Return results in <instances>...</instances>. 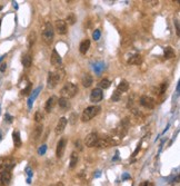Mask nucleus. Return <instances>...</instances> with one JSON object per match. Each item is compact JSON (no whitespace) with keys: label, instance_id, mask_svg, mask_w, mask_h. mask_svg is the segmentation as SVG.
<instances>
[{"label":"nucleus","instance_id":"6ab92c4d","mask_svg":"<svg viewBox=\"0 0 180 186\" xmlns=\"http://www.w3.org/2000/svg\"><path fill=\"white\" fill-rule=\"evenodd\" d=\"M128 89H129V83H128L127 80H121L120 81V84L118 85L117 90H116V92H118L119 94H122V93L128 92Z\"/></svg>","mask_w":180,"mask_h":186},{"label":"nucleus","instance_id":"5701e85b","mask_svg":"<svg viewBox=\"0 0 180 186\" xmlns=\"http://www.w3.org/2000/svg\"><path fill=\"white\" fill-rule=\"evenodd\" d=\"M21 63H22V66L25 68H29L31 66V63H32V58L29 54H26V55L22 56V59H21Z\"/></svg>","mask_w":180,"mask_h":186},{"label":"nucleus","instance_id":"37998d69","mask_svg":"<svg viewBox=\"0 0 180 186\" xmlns=\"http://www.w3.org/2000/svg\"><path fill=\"white\" fill-rule=\"evenodd\" d=\"M57 186H63V183L62 182H59L58 184H57Z\"/></svg>","mask_w":180,"mask_h":186},{"label":"nucleus","instance_id":"a19ab883","mask_svg":"<svg viewBox=\"0 0 180 186\" xmlns=\"http://www.w3.org/2000/svg\"><path fill=\"white\" fill-rule=\"evenodd\" d=\"M128 178H130V175H129V174L125 173L123 175H122V179H128Z\"/></svg>","mask_w":180,"mask_h":186},{"label":"nucleus","instance_id":"9d476101","mask_svg":"<svg viewBox=\"0 0 180 186\" xmlns=\"http://www.w3.org/2000/svg\"><path fill=\"white\" fill-rule=\"evenodd\" d=\"M66 145H67V140L63 137L61 140L58 142V144H57V151H56V155L58 158H61L63 155V153H65V149H66Z\"/></svg>","mask_w":180,"mask_h":186},{"label":"nucleus","instance_id":"39448f33","mask_svg":"<svg viewBox=\"0 0 180 186\" xmlns=\"http://www.w3.org/2000/svg\"><path fill=\"white\" fill-rule=\"evenodd\" d=\"M139 103H140V105L143 106V107H145V108H147V109H152L156 105L155 99L152 97H150V96H147V95L141 96L140 99H139Z\"/></svg>","mask_w":180,"mask_h":186},{"label":"nucleus","instance_id":"4be33fe9","mask_svg":"<svg viewBox=\"0 0 180 186\" xmlns=\"http://www.w3.org/2000/svg\"><path fill=\"white\" fill-rule=\"evenodd\" d=\"M89 47H90V40H88V39H84V40H82L81 44H80V46H79L80 52L84 55V54L89 50Z\"/></svg>","mask_w":180,"mask_h":186},{"label":"nucleus","instance_id":"c9c22d12","mask_svg":"<svg viewBox=\"0 0 180 186\" xmlns=\"http://www.w3.org/2000/svg\"><path fill=\"white\" fill-rule=\"evenodd\" d=\"M167 86H168V85L166 84V83H163V84H161V86H160V88H159V92H158V94H159V95H161V94L165 93V92H166V89H167Z\"/></svg>","mask_w":180,"mask_h":186},{"label":"nucleus","instance_id":"09e8293b","mask_svg":"<svg viewBox=\"0 0 180 186\" xmlns=\"http://www.w3.org/2000/svg\"><path fill=\"white\" fill-rule=\"evenodd\" d=\"M50 186H54V185H50Z\"/></svg>","mask_w":180,"mask_h":186},{"label":"nucleus","instance_id":"473e14b6","mask_svg":"<svg viewBox=\"0 0 180 186\" xmlns=\"http://www.w3.org/2000/svg\"><path fill=\"white\" fill-rule=\"evenodd\" d=\"M47 152V146L46 145H41L40 147H39V149H38V154L41 156V155H45Z\"/></svg>","mask_w":180,"mask_h":186},{"label":"nucleus","instance_id":"f704fd0d","mask_svg":"<svg viewBox=\"0 0 180 186\" xmlns=\"http://www.w3.org/2000/svg\"><path fill=\"white\" fill-rule=\"evenodd\" d=\"M120 95H121V94H119L118 92H115V94L111 96V100H112V102H118V100L120 99Z\"/></svg>","mask_w":180,"mask_h":186},{"label":"nucleus","instance_id":"cd10ccee","mask_svg":"<svg viewBox=\"0 0 180 186\" xmlns=\"http://www.w3.org/2000/svg\"><path fill=\"white\" fill-rule=\"evenodd\" d=\"M67 120L69 122L70 125H75V124L77 123V120H78V114H77V113H71Z\"/></svg>","mask_w":180,"mask_h":186},{"label":"nucleus","instance_id":"a878e982","mask_svg":"<svg viewBox=\"0 0 180 186\" xmlns=\"http://www.w3.org/2000/svg\"><path fill=\"white\" fill-rule=\"evenodd\" d=\"M12 138H13V143H15V146H16V147H20V146H21L20 134H19L18 131H13Z\"/></svg>","mask_w":180,"mask_h":186},{"label":"nucleus","instance_id":"bb28decb","mask_svg":"<svg viewBox=\"0 0 180 186\" xmlns=\"http://www.w3.org/2000/svg\"><path fill=\"white\" fill-rule=\"evenodd\" d=\"M36 38H37V36H36V32L35 31H31L29 35H28V47L31 48V47L34 46V44L36 42Z\"/></svg>","mask_w":180,"mask_h":186},{"label":"nucleus","instance_id":"b1692460","mask_svg":"<svg viewBox=\"0 0 180 186\" xmlns=\"http://www.w3.org/2000/svg\"><path fill=\"white\" fill-rule=\"evenodd\" d=\"M163 57L166 59H170L172 57H175V50L172 49V47L168 46L165 48V50H163Z\"/></svg>","mask_w":180,"mask_h":186},{"label":"nucleus","instance_id":"412c9836","mask_svg":"<svg viewBox=\"0 0 180 186\" xmlns=\"http://www.w3.org/2000/svg\"><path fill=\"white\" fill-rule=\"evenodd\" d=\"M42 131H43V126H42L41 124H38L37 126L35 127L34 131H32V138L35 140H37L42 134Z\"/></svg>","mask_w":180,"mask_h":186},{"label":"nucleus","instance_id":"4c0bfd02","mask_svg":"<svg viewBox=\"0 0 180 186\" xmlns=\"http://www.w3.org/2000/svg\"><path fill=\"white\" fill-rule=\"evenodd\" d=\"M6 68H7V63H1V66H0V72H4V70H6Z\"/></svg>","mask_w":180,"mask_h":186},{"label":"nucleus","instance_id":"6e6552de","mask_svg":"<svg viewBox=\"0 0 180 186\" xmlns=\"http://www.w3.org/2000/svg\"><path fill=\"white\" fill-rule=\"evenodd\" d=\"M98 138H99V136L97 133H90L87 137H86V140H84V145L87 146V147H93V146H96L97 142H98Z\"/></svg>","mask_w":180,"mask_h":186},{"label":"nucleus","instance_id":"a18cd8bd","mask_svg":"<svg viewBox=\"0 0 180 186\" xmlns=\"http://www.w3.org/2000/svg\"><path fill=\"white\" fill-rule=\"evenodd\" d=\"M143 186H148V183L145 182V183H143Z\"/></svg>","mask_w":180,"mask_h":186},{"label":"nucleus","instance_id":"4468645a","mask_svg":"<svg viewBox=\"0 0 180 186\" xmlns=\"http://www.w3.org/2000/svg\"><path fill=\"white\" fill-rule=\"evenodd\" d=\"M41 89H42V86H39V87L35 89L34 92H32V94L30 95L29 99H28V108H29V109L32 108V105H34L35 99L37 98V96L39 95V93H40V90H41Z\"/></svg>","mask_w":180,"mask_h":186},{"label":"nucleus","instance_id":"f03ea898","mask_svg":"<svg viewBox=\"0 0 180 186\" xmlns=\"http://www.w3.org/2000/svg\"><path fill=\"white\" fill-rule=\"evenodd\" d=\"M77 93H78V86L75 85L73 83H67V84H65V86L60 90L61 97L66 98V99L75 97Z\"/></svg>","mask_w":180,"mask_h":186},{"label":"nucleus","instance_id":"de8ad7c7","mask_svg":"<svg viewBox=\"0 0 180 186\" xmlns=\"http://www.w3.org/2000/svg\"><path fill=\"white\" fill-rule=\"evenodd\" d=\"M1 9H2V7H1V6H0V10H1Z\"/></svg>","mask_w":180,"mask_h":186},{"label":"nucleus","instance_id":"a211bd4d","mask_svg":"<svg viewBox=\"0 0 180 186\" xmlns=\"http://www.w3.org/2000/svg\"><path fill=\"white\" fill-rule=\"evenodd\" d=\"M58 105H59V107H60V109L62 110V111H66V110L70 107V103H69V100L66 99V98L60 97L58 99Z\"/></svg>","mask_w":180,"mask_h":186},{"label":"nucleus","instance_id":"ddd939ff","mask_svg":"<svg viewBox=\"0 0 180 186\" xmlns=\"http://www.w3.org/2000/svg\"><path fill=\"white\" fill-rule=\"evenodd\" d=\"M0 181L2 185H8L11 181V173L10 170H0Z\"/></svg>","mask_w":180,"mask_h":186},{"label":"nucleus","instance_id":"c03bdc74","mask_svg":"<svg viewBox=\"0 0 180 186\" xmlns=\"http://www.w3.org/2000/svg\"><path fill=\"white\" fill-rule=\"evenodd\" d=\"M95 176H96V177H99V176H100V172H98V173H97Z\"/></svg>","mask_w":180,"mask_h":186},{"label":"nucleus","instance_id":"79ce46f5","mask_svg":"<svg viewBox=\"0 0 180 186\" xmlns=\"http://www.w3.org/2000/svg\"><path fill=\"white\" fill-rule=\"evenodd\" d=\"M176 28H177V35L179 36V24H178V20H176Z\"/></svg>","mask_w":180,"mask_h":186},{"label":"nucleus","instance_id":"1a4fd4ad","mask_svg":"<svg viewBox=\"0 0 180 186\" xmlns=\"http://www.w3.org/2000/svg\"><path fill=\"white\" fill-rule=\"evenodd\" d=\"M104 98V93L100 88H95L90 94V102L92 103H99Z\"/></svg>","mask_w":180,"mask_h":186},{"label":"nucleus","instance_id":"423d86ee","mask_svg":"<svg viewBox=\"0 0 180 186\" xmlns=\"http://www.w3.org/2000/svg\"><path fill=\"white\" fill-rule=\"evenodd\" d=\"M116 142L113 140V138L111 136H106L102 138H98V142L96 144V147L98 148H107L109 146H111L112 144H115Z\"/></svg>","mask_w":180,"mask_h":186},{"label":"nucleus","instance_id":"2eb2a0df","mask_svg":"<svg viewBox=\"0 0 180 186\" xmlns=\"http://www.w3.org/2000/svg\"><path fill=\"white\" fill-rule=\"evenodd\" d=\"M61 63H62V60H61L60 55H59L58 51L56 50V49H54V50H52V54H51V65L59 66V67H60Z\"/></svg>","mask_w":180,"mask_h":186},{"label":"nucleus","instance_id":"58836bf2","mask_svg":"<svg viewBox=\"0 0 180 186\" xmlns=\"http://www.w3.org/2000/svg\"><path fill=\"white\" fill-rule=\"evenodd\" d=\"M4 118H6V120H7V122H9V123H10V122H12V117H11L10 115H8V114H6Z\"/></svg>","mask_w":180,"mask_h":186},{"label":"nucleus","instance_id":"49530a36","mask_svg":"<svg viewBox=\"0 0 180 186\" xmlns=\"http://www.w3.org/2000/svg\"><path fill=\"white\" fill-rule=\"evenodd\" d=\"M1 138H2V136H1V134H0V140H1Z\"/></svg>","mask_w":180,"mask_h":186},{"label":"nucleus","instance_id":"ea45409f","mask_svg":"<svg viewBox=\"0 0 180 186\" xmlns=\"http://www.w3.org/2000/svg\"><path fill=\"white\" fill-rule=\"evenodd\" d=\"M76 147H78L80 149V151H81V149H82V147H81V145H80V140H77V142H76Z\"/></svg>","mask_w":180,"mask_h":186},{"label":"nucleus","instance_id":"2f4dec72","mask_svg":"<svg viewBox=\"0 0 180 186\" xmlns=\"http://www.w3.org/2000/svg\"><path fill=\"white\" fill-rule=\"evenodd\" d=\"M43 119V115L40 113V111H37L35 114V122L36 123H41V120Z\"/></svg>","mask_w":180,"mask_h":186},{"label":"nucleus","instance_id":"f3484780","mask_svg":"<svg viewBox=\"0 0 180 186\" xmlns=\"http://www.w3.org/2000/svg\"><path fill=\"white\" fill-rule=\"evenodd\" d=\"M56 99H57V98L54 97V96H51L50 98H48L46 105H45V109H46L47 113H50L51 110L54 109V104H56Z\"/></svg>","mask_w":180,"mask_h":186},{"label":"nucleus","instance_id":"dca6fc26","mask_svg":"<svg viewBox=\"0 0 180 186\" xmlns=\"http://www.w3.org/2000/svg\"><path fill=\"white\" fill-rule=\"evenodd\" d=\"M81 83H82V86L86 87V88H88L92 85L93 80H92V77L90 74H84V76L81 78Z\"/></svg>","mask_w":180,"mask_h":186},{"label":"nucleus","instance_id":"72a5a7b5","mask_svg":"<svg viewBox=\"0 0 180 186\" xmlns=\"http://www.w3.org/2000/svg\"><path fill=\"white\" fill-rule=\"evenodd\" d=\"M100 36H101V32H100V30L99 29H96L95 31H93V34H92V37H93L95 40H99Z\"/></svg>","mask_w":180,"mask_h":186},{"label":"nucleus","instance_id":"0eeeda50","mask_svg":"<svg viewBox=\"0 0 180 186\" xmlns=\"http://www.w3.org/2000/svg\"><path fill=\"white\" fill-rule=\"evenodd\" d=\"M54 28H56V31L58 32L59 35H66L68 31V27H67V22L62 19H58L56 20V24H54Z\"/></svg>","mask_w":180,"mask_h":186},{"label":"nucleus","instance_id":"c756f323","mask_svg":"<svg viewBox=\"0 0 180 186\" xmlns=\"http://www.w3.org/2000/svg\"><path fill=\"white\" fill-rule=\"evenodd\" d=\"M104 67H105L104 63H95V65H93V69H95V72H96L97 75H100V72H101V70L104 69Z\"/></svg>","mask_w":180,"mask_h":186},{"label":"nucleus","instance_id":"20e7f679","mask_svg":"<svg viewBox=\"0 0 180 186\" xmlns=\"http://www.w3.org/2000/svg\"><path fill=\"white\" fill-rule=\"evenodd\" d=\"M100 106H89L84 110V113L81 115V120L82 122H89L95 116L100 113Z\"/></svg>","mask_w":180,"mask_h":186},{"label":"nucleus","instance_id":"7c9ffc66","mask_svg":"<svg viewBox=\"0 0 180 186\" xmlns=\"http://www.w3.org/2000/svg\"><path fill=\"white\" fill-rule=\"evenodd\" d=\"M76 20H77V18H76V16L73 15V13H69L67 16V19H66V22H68V25H73L76 22Z\"/></svg>","mask_w":180,"mask_h":186},{"label":"nucleus","instance_id":"7ed1b4c3","mask_svg":"<svg viewBox=\"0 0 180 186\" xmlns=\"http://www.w3.org/2000/svg\"><path fill=\"white\" fill-rule=\"evenodd\" d=\"M54 38V30L50 22H46L42 30V40L46 45H51Z\"/></svg>","mask_w":180,"mask_h":186},{"label":"nucleus","instance_id":"e433bc0d","mask_svg":"<svg viewBox=\"0 0 180 186\" xmlns=\"http://www.w3.org/2000/svg\"><path fill=\"white\" fill-rule=\"evenodd\" d=\"M30 90H31V84L28 85V86H27L25 89H22L21 94H22V95H28V94L30 93Z\"/></svg>","mask_w":180,"mask_h":186},{"label":"nucleus","instance_id":"9b49d317","mask_svg":"<svg viewBox=\"0 0 180 186\" xmlns=\"http://www.w3.org/2000/svg\"><path fill=\"white\" fill-rule=\"evenodd\" d=\"M67 123H68V120L66 117H61V118L59 119L58 123H57V126H56V129H54L56 135H60V134L65 131V128L67 126Z\"/></svg>","mask_w":180,"mask_h":186},{"label":"nucleus","instance_id":"393cba45","mask_svg":"<svg viewBox=\"0 0 180 186\" xmlns=\"http://www.w3.org/2000/svg\"><path fill=\"white\" fill-rule=\"evenodd\" d=\"M78 159H79V156H78V153L77 152H72L71 156H70V168H75L77 166V163H78Z\"/></svg>","mask_w":180,"mask_h":186},{"label":"nucleus","instance_id":"f257e3e1","mask_svg":"<svg viewBox=\"0 0 180 186\" xmlns=\"http://www.w3.org/2000/svg\"><path fill=\"white\" fill-rule=\"evenodd\" d=\"M65 76V72H63L62 69H58V70H56V72H49V75H48V87L49 88H54L58 83L61 79L63 78Z\"/></svg>","mask_w":180,"mask_h":186},{"label":"nucleus","instance_id":"aec40b11","mask_svg":"<svg viewBox=\"0 0 180 186\" xmlns=\"http://www.w3.org/2000/svg\"><path fill=\"white\" fill-rule=\"evenodd\" d=\"M141 61H143L141 56L137 54V55L131 56L129 59H128V65H134V66H137V65H140Z\"/></svg>","mask_w":180,"mask_h":186},{"label":"nucleus","instance_id":"c85d7f7f","mask_svg":"<svg viewBox=\"0 0 180 186\" xmlns=\"http://www.w3.org/2000/svg\"><path fill=\"white\" fill-rule=\"evenodd\" d=\"M99 87H100L101 90H102V89L109 88V87H110V81H109L108 79H106V78L101 79L100 83H99Z\"/></svg>","mask_w":180,"mask_h":186},{"label":"nucleus","instance_id":"f8f14e48","mask_svg":"<svg viewBox=\"0 0 180 186\" xmlns=\"http://www.w3.org/2000/svg\"><path fill=\"white\" fill-rule=\"evenodd\" d=\"M15 166V161L12 158H6L0 163V170H11Z\"/></svg>","mask_w":180,"mask_h":186}]
</instances>
